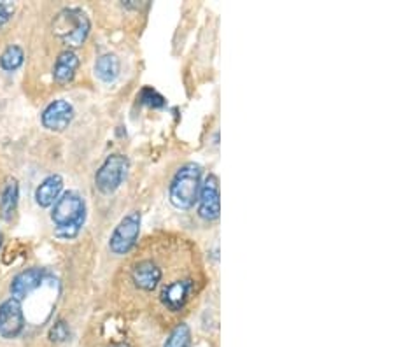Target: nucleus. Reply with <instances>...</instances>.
I'll use <instances>...</instances> for the list:
<instances>
[{"mask_svg": "<svg viewBox=\"0 0 394 347\" xmlns=\"http://www.w3.org/2000/svg\"><path fill=\"white\" fill-rule=\"evenodd\" d=\"M51 220L57 226L60 237H75L86 220V204L84 198L75 191L62 195L51 211Z\"/></svg>", "mask_w": 394, "mask_h": 347, "instance_id": "f257e3e1", "label": "nucleus"}, {"mask_svg": "<svg viewBox=\"0 0 394 347\" xmlns=\"http://www.w3.org/2000/svg\"><path fill=\"white\" fill-rule=\"evenodd\" d=\"M200 188H202V167L196 163L182 165L170 183V204L179 211L191 209L198 202Z\"/></svg>", "mask_w": 394, "mask_h": 347, "instance_id": "f03ea898", "label": "nucleus"}, {"mask_svg": "<svg viewBox=\"0 0 394 347\" xmlns=\"http://www.w3.org/2000/svg\"><path fill=\"white\" fill-rule=\"evenodd\" d=\"M55 35L68 48H79L86 42L91 30L90 18L81 9H64L53 23Z\"/></svg>", "mask_w": 394, "mask_h": 347, "instance_id": "7ed1b4c3", "label": "nucleus"}, {"mask_svg": "<svg viewBox=\"0 0 394 347\" xmlns=\"http://www.w3.org/2000/svg\"><path fill=\"white\" fill-rule=\"evenodd\" d=\"M130 163L124 154H111L95 174V186L100 193L111 195L123 184Z\"/></svg>", "mask_w": 394, "mask_h": 347, "instance_id": "20e7f679", "label": "nucleus"}, {"mask_svg": "<svg viewBox=\"0 0 394 347\" xmlns=\"http://www.w3.org/2000/svg\"><path fill=\"white\" fill-rule=\"evenodd\" d=\"M140 221H142V217H140L139 211H131L130 214H126L120 221V224L114 228L113 235L109 239L111 253L118 254V256H124L137 246L140 233Z\"/></svg>", "mask_w": 394, "mask_h": 347, "instance_id": "39448f33", "label": "nucleus"}, {"mask_svg": "<svg viewBox=\"0 0 394 347\" xmlns=\"http://www.w3.org/2000/svg\"><path fill=\"white\" fill-rule=\"evenodd\" d=\"M221 213V195H219V179L214 174H209L200 188L198 216L205 221H214Z\"/></svg>", "mask_w": 394, "mask_h": 347, "instance_id": "423d86ee", "label": "nucleus"}, {"mask_svg": "<svg viewBox=\"0 0 394 347\" xmlns=\"http://www.w3.org/2000/svg\"><path fill=\"white\" fill-rule=\"evenodd\" d=\"M25 328L21 302L8 299L0 303V337L2 339H16Z\"/></svg>", "mask_w": 394, "mask_h": 347, "instance_id": "0eeeda50", "label": "nucleus"}, {"mask_svg": "<svg viewBox=\"0 0 394 347\" xmlns=\"http://www.w3.org/2000/svg\"><path fill=\"white\" fill-rule=\"evenodd\" d=\"M42 125L51 132H64L74 120V107L67 100H55L42 111Z\"/></svg>", "mask_w": 394, "mask_h": 347, "instance_id": "6e6552de", "label": "nucleus"}, {"mask_svg": "<svg viewBox=\"0 0 394 347\" xmlns=\"http://www.w3.org/2000/svg\"><path fill=\"white\" fill-rule=\"evenodd\" d=\"M42 277H44V274L41 269H28L19 272L11 283V299L19 300V302L25 300L41 286Z\"/></svg>", "mask_w": 394, "mask_h": 347, "instance_id": "1a4fd4ad", "label": "nucleus"}, {"mask_svg": "<svg viewBox=\"0 0 394 347\" xmlns=\"http://www.w3.org/2000/svg\"><path fill=\"white\" fill-rule=\"evenodd\" d=\"M62 190H64V179L58 174L46 177L39 188L35 190V202L41 207H51L55 206V202L60 198Z\"/></svg>", "mask_w": 394, "mask_h": 347, "instance_id": "9d476101", "label": "nucleus"}, {"mask_svg": "<svg viewBox=\"0 0 394 347\" xmlns=\"http://www.w3.org/2000/svg\"><path fill=\"white\" fill-rule=\"evenodd\" d=\"M77 67H79V58L72 49H67V51L60 53L57 58V64H55V69H53L55 82H58V84H68V82L75 78V71H77Z\"/></svg>", "mask_w": 394, "mask_h": 347, "instance_id": "9b49d317", "label": "nucleus"}, {"mask_svg": "<svg viewBox=\"0 0 394 347\" xmlns=\"http://www.w3.org/2000/svg\"><path fill=\"white\" fill-rule=\"evenodd\" d=\"M18 198H19V186L15 177H9L4 183V188L0 191V216L2 220L11 221L18 209Z\"/></svg>", "mask_w": 394, "mask_h": 347, "instance_id": "f8f14e48", "label": "nucleus"}, {"mask_svg": "<svg viewBox=\"0 0 394 347\" xmlns=\"http://www.w3.org/2000/svg\"><path fill=\"white\" fill-rule=\"evenodd\" d=\"M95 74L104 82H113L120 75V60L116 55H102L95 64Z\"/></svg>", "mask_w": 394, "mask_h": 347, "instance_id": "ddd939ff", "label": "nucleus"}, {"mask_svg": "<svg viewBox=\"0 0 394 347\" xmlns=\"http://www.w3.org/2000/svg\"><path fill=\"white\" fill-rule=\"evenodd\" d=\"M25 60V53L19 46H8L6 51L0 55V67L8 72L18 71Z\"/></svg>", "mask_w": 394, "mask_h": 347, "instance_id": "4468645a", "label": "nucleus"}, {"mask_svg": "<svg viewBox=\"0 0 394 347\" xmlns=\"http://www.w3.org/2000/svg\"><path fill=\"white\" fill-rule=\"evenodd\" d=\"M163 347H191V330H189V326L186 323H179L170 332Z\"/></svg>", "mask_w": 394, "mask_h": 347, "instance_id": "2eb2a0df", "label": "nucleus"}, {"mask_svg": "<svg viewBox=\"0 0 394 347\" xmlns=\"http://www.w3.org/2000/svg\"><path fill=\"white\" fill-rule=\"evenodd\" d=\"M140 102L154 109L163 107V105H165V98L158 94V91H154L153 88H144V90L140 91Z\"/></svg>", "mask_w": 394, "mask_h": 347, "instance_id": "dca6fc26", "label": "nucleus"}, {"mask_svg": "<svg viewBox=\"0 0 394 347\" xmlns=\"http://www.w3.org/2000/svg\"><path fill=\"white\" fill-rule=\"evenodd\" d=\"M68 339V326L65 321H58L57 325L49 330V340L51 342H64Z\"/></svg>", "mask_w": 394, "mask_h": 347, "instance_id": "f3484780", "label": "nucleus"}, {"mask_svg": "<svg viewBox=\"0 0 394 347\" xmlns=\"http://www.w3.org/2000/svg\"><path fill=\"white\" fill-rule=\"evenodd\" d=\"M12 15H15V4L12 2H0V26H4Z\"/></svg>", "mask_w": 394, "mask_h": 347, "instance_id": "a211bd4d", "label": "nucleus"}, {"mask_svg": "<svg viewBox=\"0 0 394 347\" xmlns=\"http://www.w3.org/2000/svg\"><path fill=\"white\" fill-rule=\"evenodd\" d=\"M111 347H130V346H128V344L121 342V344H114V346H111Z\"/></svg>", "mask_w": 394, "mask_h": 347, "instance_id": "6ab92c4d", "label": "nucleus"}, {"mask_svg": "<svg viewBox=\"0 0 394 347\" xmlns=\"http://www.w3.org/2000/svg\"><path fill=\"white\" fill-rule=\"evenodd\" d=\"M0 246H2V231H0Z\"/></svg>", "mask_w": 394, "mask_h": 347, "instance_id": "aec40b11", "label": "nucleus"}]
</instances>
